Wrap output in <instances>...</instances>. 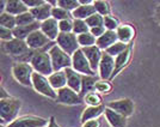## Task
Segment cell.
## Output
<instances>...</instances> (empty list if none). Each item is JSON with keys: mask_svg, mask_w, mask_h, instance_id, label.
<instances>
[{"mask_svg": "<svg viewBox=\"0 0 160 127\" xmlns=\"http://www.w3.org/2000/svg\"><path fill=\"white\" fill-rule=\"evenodd\" d=\"M20 108H22V101L17 97H7L0 100V119L1 125H10L18 118Z\"/></svg>", "mask_w": 160, "mask_h": 127, "instance_id": "obj_1", "label": "cell"}, {"mask_svg": "<svg viewBox=\"0 0 160 127\" xmlns=\"http://www.w3.org/2000/svg\"><path fill=\"white\" fill-rule=\"evenodd\" d=\"M31 66H32L33 71L43 76L49 77L52 73H54L53 64H52V59L50 55L48 53V50H37V52H32L31 55L29 56V61H28Z\"/></svg>", "mask_w": 160, "mask_h": 127, "instance_id": "obj_2", "label": "cell"}, {"mask_svg": "<svg viewBox=\"0 0 160 127\" xmlns=\"http://www.w3.org/2000/svg\"><path fill=\"white\" fill-rule=\"evenodd\" d=\"M48 53L50 55L52 64H53L54 72L58 71H65L66 68L72 67V56L63 52L56 43H54L48 49Z\"/></svg>", "mask_w": 160, "mask_h": 127, "instance_id": "obj_3", "label": "cell"}, {"mask_svg": "<svg viewBox=\"0 0 160 127\" xmlns=\"http://www.w3.org/2000/svg\"><path fill=\"white\" fill-rule=\"evenodd\" d=\"M32 66L28 61H19L12 66V76L19 84L24 87H32Z\"/></svg>", "mask_w": 160, "mask_h": 127, "instance_id": "obj_4", "label": "cell"}, {"mask_svg": "<svg viewBox=\"0 0 160 127\" xmlns=\"http://www.w3.org/2000/svg\"><path fill=\"white\" fill-rule=\"evenodd\" d=\"M32 87L36 93L46 96L52 100H58V91L52 87L50 82L47 76H43L37 72H33L32 74Z\"/></svg>", "mask_w": 160, "mask_h": 127, "instance_id": "obj_5", "label": "cell"}, {"mask_svg": "<svg viewBox=\"0 0 160 127\" xmlns=\"http://www.w3.org/2000/svg\"><path fill=\"white\" fill-rule=\"evenodd\" d=\"M55 43L59 46V47L66 52L68 55H73L78 49H80L79 42H78V36L74 33H60L58 40L55 41Z\"/></svg>", "mask_w": 160, "mask_h": 127, "instance_id": "obj_6", "label": "cell"}, {"mask_svg": "<svg viewBox=\"0 0 160 127\" xmlns=\"http://www.w3.org/2000/svg\"><path fill=\"white\" fill-rule=\"evenodd\" d=\"M72 68L82 76H96V72L91 68V65L81 48L72 55Z\"/></svg>", "mask_w": 160, "mask_h": 127, "instance_id": "obj_7", "label": "cell"}, {"mask_svg": "<svg viewBox=\"0 0 160 127\" xmlns=\"http://www.w3.org/2000/svg\"><path fill=\"white\" fill-rule=\"evenodd\" d=\"M49 120L36 115H23L17 118L7 127H47Z\"/></svg>", "mask_w": 160, "mask_h": 127, "instance_id": "obj_8", "label": "cell"}, {"mask_svg": "<svg viewBox=\"0 0 160 127\" xmlns=\"http://www.w3.org/2000/svg\"><path fill=\"white\" fill-rule=\"evenodd\" d=\"M107 107L115 110V112H117V113H120L121 115H123L126 118H129V116L133 115L135 104H134V102L130 98H120V100L108 102Z\"/></svg>", "mask_w": 160, "mask_h": 127, "instance_id": "obj_9", "label": "cell"}, {"mask_svg": "<svg viewBox=\"0 0 160 127\" xmlns=\"http://www.w3.org/2000/svg\"><path fill=\"white\" fill-rule=\"evenodd\" d=\"M2 50L6 54H10V55L20 56V55L29 53L30 48L28 46L27 41L13 39V40L8 41V42H2Z\"/></svg>", "mask_w": 160, "mask_h": 127, "instance_id": "obj_10", "label": "cell"}, {"mask_svg": "<svg viewBox=\"0 0 160 127\" xmlns=\"http://www.w3.org/2000/svg\"><path fill=\"white\" fill-rule=\"evenodd\" d=\"M82 97L78 94L77 91L72 90L71 87H65L58 90V102L61 104H66V106H77L82 102Z\"/></svg>", "mask_w": 160, "mask_h": 127, "instance_id": "obj_11", "label": "cell"}, {"mask_svg": "<svg viewBox=\"0 0 160 127\" xmlns=\"http://www.w3.org/2000/svg\"><path fill=\"white\" fill-rule=\"evenodd\" d=\"M27 43L30 49L32 50H42L44 48H47L49 45H54L52 41L48 39L47 36L40 30L33 31L29 37L27 39Z\"/></svg>", "mask_w": 160, "mask_h": 127, "instance_id": "obj_12", "label": "cell"}, {"mask_svg": "<svg viewBox=\"0 0 160 127\" xmlns=\"http://www.w3.org/2000/svg\"><path fill=\"white\" fill-rule=\"evenodd\" d=\"M133 47H134V42L130 43L128 48L123 52L122 54H120L117 58H115V70H113V73L111 76L110 80L115 79L118 74L128 66V64L130 62V59H132V54H133Z\"/></svg>", "mask_w": 160, "mask_h": 127, "instance_id": "obj_13", "label": "cell"}, {"mask_svg": "<svg viewBox=\"0 0 160 127\" xmlns=\"http://www.w3.org/2000/svg\"><path fill=\"white\" fill-rule=\"evenodd\" d=\"M98 70H99L100 79L110 80L115 70V58L109 55L107 52H103V56H102Z\"/></svg>", "mask_w": 160, "mask_h": 127, "instance_id": "obj_14", "label": "cell"}, {"mask_svg": "<svg viewBox=\"0 0 160 127\" xmlns=\"http://www.w3.org/2000/svg\"><path fill=\"white\" fill-rule=\"evenodd\" d=\"M41 31L47 36L49 40L56 41L59 35H60V28H59V22L56 19H54L53 17L49 19L44 20L41 23Z\"/></svg>", "mask_w": 160, "mask_h": 127, "instance_id": "obj_15", "label": "cell"}, {"mask_svg": "<svg viewBox=\"0 0 160 127\" xmlns=\"http://www.w3.org/2000/svg\"><path fill=\"white\" fill-rule=\"evenodd\" d=\"M84 54L86 55L87 60L91 65V68L93 70L94 72L99 68V64L102 60V56H103V50L99 49L97 46H92V47H87V48H81Z\"/></svg>", "mask_w": 160, "mask_h": 127, "instance_id": "obj_16", "label": "cell"}, {"mask_svg": "<svg viewBox=\"0 0 160 127\" xmlns=\"http://www.w3.org/2000/svg\"><path fill=\"white\" fill-rule=\"evenodd\" d=\"M65 72H66V77H67V87H71L74 91H77L78 94H80V91H81L82 74H80L79 72H77L72 67L66 68Z\"/></svg>", "mask_w": 160, "mask_h": 127, "instance_id": "obj_17", "label": "cell"}, {"mask_svg": "<svg viewBox=\"0 0 160 127\" xmlns=\"http://www.w3.org/2000/svg\"><path fill=\"white\" fill-rule=\"evenodd\" d=\"M116 34L120 42L130 45L133 43L135 39V28L130 24H121L120 28L116 30Z\"/></svg>", "mask_w": 160, "mask_h": 127, "instance_id": "obj_18", "label": "cell"}, {"mask_svg": "<svg viewBox=\"0 0 160 127\" xmlns=\"http://www.w3.org/2000/svg\"><path fill=\"white\" fill-rule=\"evenodd\" d=\"M40 29H41V23H40V22H35V23H32V24H29V25L16 27L13 29L14 39L27 41V39L33 33V31L40 30Z\"/></svg>", "mask_w": 160, "mask_h": 127, "instance_id": "obj_19", "label": "cell"}, {"mask_svg": "<svg viewBox=\"0 0 160 127\" xmlns=\"http://www.w3.org/2000/svg\"><path fill=\"white\" fill-rule=\"evenodd\" d=\"M105 119L111 127H127V118L110 108H105Z\"/></svg>", "mask_w": 160, "mask_h": 127, "instance_id": "obj_20", "label": "cell"}, {"mask_svg": "<svg viewBox=\"0 0 160 127\" xmlns=\"http://www.w3.org/2000/svg\"><path fill=\"white\" fill-rule=\"evenodd\" d=\"M53 7L48 1H46L43 5L36 7V8H31L30 12L32 13V16L35 17L36 22H44V20L52 18V11H53Z\"/></svg>", "mask_w": 160, "mask_h": 127, "instance_id": "obj_21", "label": "cell"}, {"mask_svg": "<svg viewBox=\"0 0 160 127\" xmlns=\"http://www.w3.org/2000/svg\"><path fill=\"white\" fill-rule=\"evenodd\" d=\"M105 108L107 106L102 104V106H98V107H86L82 113H81V124H85L87 121L91 120H96V119H99V116L102 114H104L105 112Z\"/></svg>", "mask_w": 160, "mask_h": 127, "instance_id": "obj_22", "label": "cell"}, {"mask_svg": "<svg viewBox=\"0 0 160 127\" xmlns=\"http://www.w3.org/2000/svg\"><path fill=\"white\" fill-rule=\"evenodd\" d=\"M29 10V7L25 5V3L23 0H8L6 1V10L5 12L12 14L14 17L19 16L22 13H25Z\"/></svg>", "mask_w": 160, "mask_h": 127, "instance_id": "obj_23", "label": "cell"}, {"mask_svg": "<svg viewBox=\"0 0 160 127\" xmlns=\"http://www.w3.org/2000/svg\"><path fill=\"white\" fill-rule=\"evenodd\" d=\"M118 41V37H117V34L116 31H110V30H107L104 35H102L99 39H97V47L102 49V50H107L109 47H111L112 45H115L116 42Z\"/></svg>", "mask_w": 160, "mask_h": 127, "instance_id": "obj_24", "label": "cell"}, {"mask_svg": "<svg viewBox=\"0 0 160 127\" xmlns=\"http://www.w3.org/2000/svg\"><path fill=\"white\" fill-rule=\"evenodd\" d=\"M94 13H96L94 5L93 4H90V5H80L77 10H74L73 12H72V16H73V19L86 20L88 17H91Z\"/></svg>", "mask_w": 160, "mask_h": 127, "instance_id": "obj_25", "label": "cell"}, {"mask_svg": "<svg viewBox=\"0 0 160 127\" xmlns=\"http://www.w3.org/2000/svg\"><path fill=\"white\" fill-rule=\"evenodd\" d=\"M48 79L50 82L52 87L58 91L62 87H67V77H66V72L65 71H58V72H54L52 73Z\"/></svg>", "mask_w": 160, "mask_h": 127, "instance_id": "obj_26", "label": "cell"}, {"mask_svg": "<svg viewBox=\"0 0 160 127\" xmlns=\"http://www.w3.org/2000/svg\"><path fill=\"white\" fill-rule=\"evenodd\" d=\"M99 79H97L96 76H82V82H81V91L80 96L84 98V96L91 91H94L96 83Z\"/></svg>", "mask_w": 160, "mask_h": 127, "instance_id": "obj_27", "label": "cell"}, {"mask_svg": "<svg viewBox=\"0 0 160 127\" xmlns=\"http://www.w3.org/2000/svg\"><path fill=\"white\" fill-rule=\"evenodd\" d=\"M84 102L87 104V107H98V106L104 104L102 96L97 91H91L87 95H85L84 96Z\"/></svg>", "mask_w": 160, "mask_h": 127, "instance_id": "obj_28", "label": "cell"}, {"mask_svg": "<svg viewBox=\"0 0 160 127\" xmlns=\"http://www.w3.org/2000/svg\"><path fill=\"white\" fill-rule=\"evenodd\" d=\"M78 42H79L80 48H87V47L96 46V45H97V39L88 31V33H86V34L79 35V36H78Z\"/></svg>", "mask_w": 160, "mask_h": 127, "instance_id": "obj_29", "label": "cell"}, {"mask_svg": "<svg viewBox=\"0 0 160 127\" xmlns=\"http://www.w3.org/2000/svg\"><path fill=\"white\" fill-rule=\"evenodd\" d=\"M94 8H96V12L99 13L100 16L105 17V16H110L111 14V6H110V3L105 1V0H97L93 3Z\"/></svg>", "mask_w": 160, "mask_h": 127, "instance_id": "obj_30", "label": "cell"}, {"mask_svg": "<svg viewBox=\"0 0 160 127\" xmlns=\"http://www.w3.org/2000/svg\"><path fill=\"white\" fill-rule=\"evenodd\" d=\"M52 17L54 19H56L58 22H61V20H66V19H72L73 16L71 12H68L67 10L62 8L60 6H54L53 11H52Z\"/></svg>", "mask_w": 160, "mask_h": 127, "instance_id": "obj_31", "label": "cell"}, {"mask_svg": "<svg viewBox=\"0 0 160 127\" xmlns=\"http://www.w3.org/2000/svg\"><path fill=\"white\" fill-rule=\"evenodd\" d=\"M0 27L7 28V29H11L13 30L14 28L17 27V20L16 17L12 14L4 12L2 14H0Z\"/></svg>", "mask_w": 160, "mask_h": 127, "instance_id": "obj_32", "label": "cell"}, {"mask_svg": "<svg viewBox=\"0 0 160 127\" xmlns=\"http://www.w3.org/2000/svg\"><path fill=\"white\" fill-rule=\"evenodd\" d=\"M94 91L99 93V94L108 95L112 91V84H111V80H105V79H99L96 83V87H94Z\"/></svg>", "mask_w": 160, "mask_h": 127, "instance_id": "obj_33", "label": "cell"}, {"mask_svg": "<svg viewBox=\"0 0 160 127\" xmlns=\"http://www.w3.org/2000/svg\"><path fill=\"white\" fill-rule=\"evenodd\" d=\"M129 45H126V43H123V42H120V41H117L115 45H112L111 47H109L105 50L109 55H111L113 58H117L120 54H122L126 49L128 48Z\"/></svg>", "mask_w": 160, "mask_h": 127, "instance_id": "obj_34", "label": "cell"}, {"mask_svg": "<svg viewBox=\"0 0 160 127\" xmlns=\"http://www.w3.org/2000/svg\"><path fill=\"white\" fill-rule=\"evenodd\" d=\"M90 31V28L86 24V20L73 19V33L79 36L81 34H86Z\"/></svg>", "mask_w": 160, "mask_h": 127, "instance_id": "obj_35", "label": "cell"}, {"mask_svg": "<svg viewBox=\"0 0 160 127\" xmlns=\"http://www.w3.org/2000/svg\"><path fill=\"white\" fill-rule=\"evenodd\" d=\"M120 25H121V23H120V20H118V18H116L112 14L104 17V27H105L107 30L116 31V30L120 28Z\"/></svg>", "mask_w": 160, "mask_h": 127, "instance_id": "obj_36", "label": "cell"}, {"mask_svg": "<svg viewBox=\"0 0 160 127\" xmlns=\"http://www.w3.org/2000/svg\"><path fill=\"white\" fill-rule=\"evenodd\" d=\"M17 20V27H22V25H29V24H32L36 22L35 17L32 16V13L30 11H28L25 13H22L19 16L16 17Z\"/></svg>", "mask_w": 160, "mask_h": 127, "instance_id": "obj_37", "label": "cell"}, {"mask_svg": "<svg viewBox=\"0 0 160 127\" xmlns=\"http://www.w3.org/2000/svg\"><path fill=\"white\" fill-rule=\"evenodd\" d=\"M86 24L88 25L90 29H92V28H97V27H104V17L96 12V13L92 14L91 17H88V18H87Z\"/></svg>", "mask_w": 160, "mask_h": 127, "instance_id": "obj_38", "label": "cell"}, {"mask_svg": "<svg viewBox=\"0 0 160 127\" xmlns=\"http://www.w3.org/2000/svg\"><path fill=\"white\" fill-rule=\"evenodd\" d=\"M58 6L62 7V8H65L68 12L72 13L74 10H77L80 6V3L79 0H59Z\"/></svg>", "mask_w": 160, "mask_h": 127, "instance_id": "obj_39", "label": "cell"}, {"mask_svg": "<svg viewBox=\"0 0 160 127\" xmlns=\"http://www.w3.org/2000/svg\"><path fill=\"white\" fill-rule=\"evenodd\" d=\"M59 28H60V33H73V19L61 20L59 22Z\"/></svg>", "mask_w": 160, "mask_h": 127, "instance_id": "obj_40", "label": "cell"}, {"mask_svg": "<svg viewBox=\"0 0 160 127\" xmlns=\"http://www.w3.org/2000/svg\"><path fill=\"white\" fill-rule=\"evenodd\" d=\"M0 39L2 42H8V41L13 40L14 35H13V30L11 29H7V28L0 27Z\"/></svg>", "mask_w": 160, "mask_h": 127, "instance_id": "obj_41", "label": "cell"}, {"mask_svg": "<svg viewBox=\"0 0 160 127\" xmlns=\"http://www.w3.org/2000/svg\"><path fill=\"white\" fill-rule=\"evenodd\" d=\"M24 3L29 7V10H31V8H36V7L43 5L46 1L44 0H24Z\"/></svg>", "mask_w": 160, "mask_h": 127, "instance_id": "obj_42", "label": "cell"}, {"mask_svg": "<svg viewBox=\"0 0 160 127\" xmlns=\"http://www.w3.org/2000/svg\"><path fill=\"white\" fill-rule=\"evenodd\" d=\"M107 31V29L105 27H97V28H92V29H90V33L93 35L96 39H99L102 35H104Z\"/></svg>", "mask_w": 160, "mask_h": 127, "instance_id": "obj_43", "label": "cell"}, {"mask_svg": "<svg viewBox=\"0 0 160 127\" xmlns=\"http://www.w3.org/2000/svg\"><path fill=\"white\" fill-rule=\"evenodd\" d=\"M81 127H102V121L99 119H96V120L87 121L85 124H82Z\"/></svg>", "mask_w": 160, "mask_h": 127, "instance_id": "obj_44", "label": "cell"}, {"mask_svg": "<svg viewBox=\"0 0 160 127\" xmlns=\"http://www.w3.org/2000/svg\"><path fill=\"white\" fill-rule=\"evenodd\" d=\"M47 127H60L58 125V122L55 121V118L54 116H50V119H49V124H48Z\"/></svg>", "mask_w": 160, "mask_h": 127, "instance_id": "obj_45", "label": "cell"}, {"mask_svg": "<svg viewBox=\"0 0 160 127\" xmlns=\"http://www.w3.org/2000/svg\"><path fill=\"white\" fill-rule=\"evenodd\" d=\"M7 97H10V95L6 93V90L4 89V87H1V95H0V100H2V98H7Z\"/></svg>", "mask_w": 160, "mask_h": 127, "instance_id": "obj_46", "label": "cell"}, {"mask_svg": "<svg viewBox=\"0 0 160 127\" xmlns=\"http://www.w3.org/2000/svg\"><path fill=\"white\" fill-rule=\"evenodd\" d=\"M155 18H157L158 22L160 23V5L157 6V8H155Z\"/></svg>", "mask_w": 160, "mask_h": 127, "instance_id": "obj_47", "label": "cell"}, {"mask_svg": "<svg viewBox=\"0 0 160 127\" xmlns=\"http://www.w3.org/2000/svg\"><path fill=\"white\" fill-rule=\"evenodd\" d=\"M80 5H90V4H93L92 0H79Z\"/></svg>", "mask_w": 160, "mask_h": 127, "instance_id": "obj_48", "label": "cell"}, {"mask_svg": "<svg viewBox=\"0 0 160 127\" xmlns=\"http://www.w3.org/2000/svg\"><path fill=\"white\" fill-rule=\"evenodd\" d=\"M0 127H7V126H5V125H0Z\"/></svg>", "mask_w": 160, "mask_h": 127, "instance_id": "obj_49", "label": "cell"}]
</instances>
